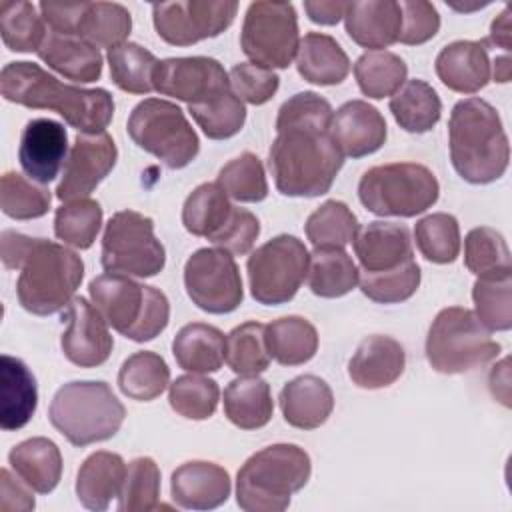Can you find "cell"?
I'll return each mask as SVG.
<instances>
[{
    "mask_svg": "<svg viewBox=\"0 0 512 512\" xmlns=\"http://www.w3.org/2000/svg\"><path fill=\"white\" fill-rule=\"evenodd\" d=\"M344 24L348 36L362 48H388L398 42L402 28L400 2L394 0H366L348 2Z\"/></svg>",
    "mask_w": 512,
    "mask_h": 512,
    "instance_id": "484cf974",
    "label": "cell"
},
{
    "mask_svg": "<svg viewBox=\"0 0 512 512\" xmlns=\"http://www.w3.org/2000/svg\"><path fill=\"white\" fill-rule=\"evenodd\" d=\"M88 294L108 326L134 342H148L168 326L170 304L156 286L108 272L88 284Z\"/></svg>",
    "mask_w": 512,
    "mask_h": 512,
    "instance_id": "8992f818",
    "label": "cell"
},
{
    "mask_svg": "<svg viewBox=\"0 0 512 512\" xmlns=\"http://www.w3.org/2000/svg\"><path fill=\"white\" fill-rule=\"evenodd\" d=\"M38 58L68 80L90 84L102 76V54L96 46L74 34H60L46 26Z\"/></svg>",
    "mask_w": 512,
    "mask_h": 512,
    "instance_id": "603a6c76",
    "label": "cell"
},
{
    "mask_svg": "<svg viewBox=\"0 0 512 512\" xmlns=\"http://www.w3.org/2000/svg\"><path fill=\"white\" fill-rule=\"evenodd\" d=\"M154 90L196 106L228 92L230 78L224 66L208 56L166 58L154 70Z\"/></svg>",
    "mask_w": 512,
    "mask_h": 512,
    "instance_id": "2e32d148",
    "label": "cell"
},
{
    "mask_svg": "<svg viewBox=\"0 0 512 512\" xmlns=\"http://www.w3.org/2000/svg\"><path fill=\"white\" fill-rule=\"evenodd\" d=\"M414 240L420 254L434 264H450L460 254V226L456 216L434 212L416 222Z\"/></svg>",
    "mask_w": 512,
    "mask_h": 512,
    "instance_id": "7dc6e473",
    "label": "cell"
},
{
    "mask_svg": "<svg viewBox=\"0 0 512 512\" xmlns=\"http://www.w3.org/2000/svg\"><path fill=\"white\" fill-rule=\"evenodd\" d=\"M306 238L314 248H342L352 244L360 224L356 214L340 200H326L306 220Z\"/></svg>",
    "mask_w": 512,
    "mask_h": 512,
    "instance_id": "b9f144b4",
    "label": "cell"
},
{
    "mask_svg": "<svg viewBox=\"0 0 512 512\" xmlns=\"http://www.w3.org/2000/svg\"><path fill=\"white\" fill-rule=\"evenodd\" d=\"M86 4L88 2H40V16L50 30L78 36V24Z\"/></svg>",
    "mask_w": 512,
    "mask_h": 512,
    "instance_id": "91938a15",
    "label": "cell"
},
{
    "mask_svg": "<svg viewBox=\"0 0 512 512\" xmlns=\"http://www.w3.org/2000/svg\"><path fill=\"white\" fill-rule=\"evenodd\" d=\"M484 44L498 46L502 50H510L512 46V24H510V6H506L492 22L490 26V36Z\"/></svg>",
    "mask_w": 512,
    "mask_h": 512,
    "instance_id": "e7e4bbea",
    "label": "cell"
},
{
    "mask_svg": "<svg viewBox=\"0 0 512 512\" xmlns=\"http://www.w3.org/2000/svg\"><path fill=\"white\" fill-rule=\"evenodd\" d=\"M100 262L110 274L150 278L162 272L166 250L154 234V220L136 210L112 214L102 236Z\"/></svg>",
    "mask_w": 512,
    "mask_h": 512,
    "instance_id": "8fae6325",
    "label": "cell"
},
{
    "mask_svg": "<svg viewBox=\"0 0 512 512\" xmlns=\"http://www.w3.org/2000/svg\"><path fill=\"white\" fill-rule=\"evenodd\" d=\"M352 244L362 272L390 270L412 258L410 230L396 222H370L358 230Z\"/></svg>",
    "mask_w": 512,
    "mask_h": 512,
    "instance_id": "4316f807",
    "label": "cell"
},
{
    "mask_svg": "<svg viewBox=\"0 0 512 512\" xmlns=\"http://www.w3.org/2000/svg\"><path fill=\"white\" fill-rule=\"evenodd\" d=\"M330 120L332 106L316 92H298L280 106L268 152L280 194L316 198L332 188L344 156L330 136Z\"/></svg>",
    "mask_w": 512,
    "mask_h": 512,
    "instance_id": "6da1fadb",
    "label": "cell"
},
{
    "mask_svg": "<svg viewBox=\"0 0 512 512\" xmlns=\"http://www.w3.org/2000/svg\"><path fill=\"white\" fill-rule=\"evenodd\" d=\"M450 160L470 184H490L504 176L510 144L500 114L482 98L456 102L448 120Z\"/></svg>",
    "mask_w": 512,
    "mask_h": 512,
    "instance_id": "277c9868",
    "label": "cell"
},
{
    "mask_svg": "<svg viewBox=\"0 0 512 512\" xmlns=\"http://www.w3.org/2000/svg\"><path fill=\"white\" fill-rule=\"evenodd\" d=\"M300 44L298 16L290 2H252L246 10L240 46L252 64L288 68Z\"/></svg>",
    "mask_w": 512,
    "mask_h": 512,
    "instance_id": "4fadbf2b",
    "label": "cell"
},
{
    "mask_svg": "<svg viewBox=\"0 0 512 512\" xmlns=\"http://www.w3.org/2000/svg\"><path fill=\"white\" fill-rule=\"evenodd\" d=\"M358 268L342 248H314L308 262V288L320 298H340L356 288Z\"/></svg>",
    "mask_w": 512,
    "mask_h": 512,
    "instance_id": "d590c367",
    "label": "cell"
},
{
    "mask_svg": "<svg viewBox=\"0 0 512 512\" xmlns=\"http://www.w3.org/2000/svg\"><path fill=\"white\" fill-rule=\"evenodd\" d=\"M476 318L490 332H506L512 326V270L478 276L472 288Z\"/></svg>",
    "mask_w": 512,
    "mask_h": 512,
    "instance_id": "ab89813d",
    "label": "cell"
},
{
    "mask_svg": "<svg viewBox=\"0 0 512 512\" xmlns=\"http://www.w3.org/2000/svg\"><path fill=\"white\" fill-rule=\"evenodd\" d=\"M116 160L118 148L108 132H80L64 162L56 198L62 202L86 198L112 172Z\"/></svg>",
    "mask_w": 512,
    "mask_h": 512,
    "instance_id": "e0dca14e",
    "label": "cell"
},
{
    "mask_svg": "<svg viewBox=\"0 0 512 512\" xmlns=\"http://www.w3.org/2000/svg\"><path fill=\"white\" fill-rule=\"evenodd\" d=\"M170 384V368L166 360L150 350H142L124 360L118 372V388L136 402L158 398Z\"/></svg>",
    "mask_w": 512,
    "mask_h": 512,
    "instance_id": "8d00e7d4",
    "label": "cell"
},
{
    "mask_svg": "<svg viewBox=\"0 0 512 512\" xmlns=\"http://www.w3.org/2000/svg\"><path fill=\"white\" fill-rule=\"evenodd\" d=\"M132 30L128 8L116 2H88L78 24V36L96 48H114L126 42Z\"/></svg>",
    "mask_w": 512,
    "mask_h": 512,
    "instance_id": "7bdbcfd3",
    "label": "cell"
},
{
    "mask_svg": "<svg viewBox=\"0 0 512 512\" xmlns=\"http://www.w3.org/2000/svg\"><path fill=\"white\" fill-rule=\"evenodd\" d=\"M502 346L476 314L450 306L436 314L426 336L428 364L440 374H464L486 366L500 356Z\"/></svg>",
    "mask_w": 512,
    "mask_h": 512,
    "instance_id": "ba28073f",
    "label": "cell"
},
{
    "mask_svg": "<svg viewBox=\"0 0 512 512\" xmlns=\"http://www.w3.org/2000/svg\"><path fill=\"white\" fill-rule=\"evenodd\" d=\"M160 468L150 456L134 458L126 466V476L118 494V510L150 512L160 508Z\"/></svg>",
    "mask_w": 512,
    "mask_h": 512,
    "instance_id": "681fc988",
    "label": "cell"
},
{
    "mask_svg": "<svg viewBox=\"0 0 512 512\" xmlns=\"http://www.w3.org/2000/svg\"><path fill=\"white\" fill-rule=\"evenodd\" d=\"M48 418L70 444L82 448L112 438L126 418V408L106 382L74 380L58 388Z\"/></svg>",
    "mask_w": 512,
    "mask_h": 512,
    "instance_id": "52a82bcc",
    "label": "cell"
},
{
    "mask_svg": "<svg viewBox=\"0 0 512 512\" xmlns=\"http://www.w3.org/2000/svg\"><path fill=\"white\" fill-rule=\"evenodd\" d=\"M108 66L112 82L130 94H148L154 90L156 56L136 42H124L108 50Z\"/></svg>",
    "mask_w": 512,
    "mask_h": 512,
    "instance_id": "60d3db41",
    "label": "cell"
},
{
    "mask_svg": "<svg viewBox=\"0 0 512 512\" xmlns=\"http://www.w3.org/2000/svg\"><path fill=\"white\" fill-rule=\"evenodd\" d=\"M216 184L226 196L238 202H262L268 196V182L260 158L252 152H242L218 172Z\"/></svg>",
    "mask_w": 512,
    "mask_h": 512,
    "instance_id": "f907efd6",
    "label": "cell"
},
{
    "mask_svg": "<svg viewBox=\"0 0 512 512\" xmlns=\"http://www.w3.org/2000/svg\"><path fill=\"white\" fill-rule=\"evenodd\" d=\"M264 338L270 358L282 366L306 364L318 350V332L302 316H282L270 322Z\"/></svg>",
    "mask_w": 512,
    "mask_h": 512,
    "instance_id": "836d02e7",
    "label": "cell"
},
{
    "mask_svg": "<svg viewBox=\"0 0 512 512\" xmlns=\"http://www.w3.org/2000/svg\"><path fill=\"white\" fill-rule=\"evenodd\" d=\"M312 474V462L296 444H272L254 452L236 474V504L246 512H282Z\"/></svg>",
    "mask_w": 512,
    "mask_h": 512,
    "instance_id": "5b68a950",
    "label": "cell"
},
{
    "mask_svg": "<svg viewBox=\"0 0 512 512\" xmlns=\"http://www.w3.org/2000/svg\"><path fill=\"white\" fill-rule=\"evenodd\" d=\"M102 226V206L92 198L62 204L54 216V234L64 244L86 250L94 244Z\"/></svg>",
    "mask_w": 512,
    "mask_h": 512,
    "instance_id": "bcb514c9",
    "label": "cell"
},
{
    "mask_svg": "<svg viewBox=\"0 0 512 512\" xmlns=\"http://www.w3.org/2000/svg\"><path fill=\"white\" fill-rule=\"evenodd\" d=\"M38 406L36 378L30 368L14 356L0 358V428L6 432L24 428Z\"/></svg>",
    "mask_w": 512,
    "mask_h": 512,
    "instance_id": "83f0119b",
    "label": "cell"
},
{
    "mask_svg": "<svg viewBox=\"0 0 512 512\" xmlns=\"http://www.w3.org/2000/svg\"><path fill=\"white\" fill-rule=\"evenodd\" d=\"M492 76H494L496 82H502V84L510 80V76H512V62H510L508 54L494 58V72H492Z\"/></svg>",
    "mask_w": 512,
    "mask_h": 512,
    "instance_id": "03108f58",
    "label": "cell"
},
{
    "mask_svg": "<svg viewBox=\"0 0 512 512\" xmlns=\"http://www.w3.org/2000/svg\"><path fill=\"white\" fill-rule=\"evenodd\" d=\"M68 158L66 128L50 118L30 120L20 136L18 160L26 176L38 184L52 182Z\"/></svg>",
    "mask_w": 512,
    "mask_h": 512,
    "instance_id": "d6986e66",
    "label": "cell"
},
{
    "mask_svg": "<svg viewBox=\"0 0 512 512\" xmlns=\"http://www.w3.org/2000/svg\"><path fill=\"white\" fill-rule=\"evenodd\" d=\"M52 194L18 172H6L0 180V208L14 220L40 218L50 210Z\"/></svg>",
    "mask_w": 512,
    "mask_h": 512,
    "instance_id": "f5cc1de1",
    "label": "cell"
},
{
    "mask_svg": "<svg viewBox=\"0 0 512 512\" xmlns=\"http://www.w3.org/2000/svg\"><path fill=\"white\" fill-rule=\"evenodd\" d=\"M230 90L248 104L260 106L272 100V96L278 92L280 78L274 70L252 64V62H240L236 64L230 74Z\"/></svg>",
    "mask_w": 512,
    "mask_h": 512,
    "instance_id": "9f6ffc18",
    "label": "cell"
},
{
    "mask_svg": "<svg viewBox=\"0 0 512 512\" xmlns=\"http://www.w3.org/2000/svg\"><path fill=\"white\" fill-rule=\"evenodd\" d=\"M8 462L16 476H20L38 494L52 492L62 476L60 448L44 436L16 444L8 454Z\"/></svg>",
    "mask_w": 512,
    "mask_h": 512,
    "instance_id": "1f68e13d",
    "label": "cell"
},
{
    "mask_svg": "<svg viewBox=\"0 0 512 512\" xmlns=\"http://www.w3.org/2000/svg\"><path fill=\"white\" fill-rule=\"evenodd\" d=\"M434 68L446 88L474 94L490 80L488 48L484 40H456L438 52Z\"/></svg>",
    "mask_w": 512,
    "mask_h": 512,
    "instance_id": "cb8c5ba5",
    "label": "cell"
},
{
    "mask_svg": "<svg viewBox=\"0 0 512 512\" xmlns=\"http://www.w3.org/2000/svg\"><path fill=\"white\" fill-rule=\"evenodd\" d=\"M188 298L208 314L234 312L244 298L234 256L222 248H200L184 264Z\"/></svg>",
    "mask_w": 512,
    "mask_h": 512,
    "instance_id": "5bb4252c",
    "label": "cell"
},
{
    "mask_svg": "<svg viewBox=\"0 0 512 512\" xmlns=\"http://www.w3.org/2000/svg\"><path fill=\"white\" fill-rule=\"evenodd\" d=\"M390 112L402 130L424 134L438 124L442 102L428 82L414 78L406 80L390 98Z\"/></svg>",
    "mask_w": 512,
    "mask_h": 512,
    "instance_id": "e575fe53",
    "label": "cell"
},
{
    "mask_svg": "<svg viewBox=\"0 0 512 512\" xmlns=\"http://www.w3.org/2000/svg\"><path fill=\"white\" fill-rule=\"evenodd\" d=\"M0 92L4 100L26 108L54 110L84 134L104 132L114 116V100L108 90L62 84L38 64L24 60L8 62L2 68Z\"/></svg>",
    "mask_w": 512,
    "mask_h": 512,
    "instance_id": "3957f363",
    "label": "cell"
},
{
    "mask_svg": "<svg viewBox=\"0 0 512 512\" xmlns=\"http://www.w3.org/2000/svg\"><path fill=\"white\" fill-rule=\"evenodd\" d=\"M232 204L216 182L196 186L182 206V224L192 236L212 238L230 218Z\"/></svg>",
    "mask_w": 512,
    "mask_h": 512,
    "instance_id": "74e56055",
    "label": "cell"
},
{
    "mask_svg": "<svg viewBox=\"0 0 512 512\" xmlns=\"http://www.w3.org/2000/svg\"><path fill=\"white\" fill-rule=\"evenodd\" d=\"M32 488L18 476L14 478L8 468L0 470V510L2 512H28L36 506Z\"/></svg>",
    "mask_w": 512,
    "mask_h": 512,
    "instance_id": "94428289",
    "label": "cell"
},
{
    "mask_svg": "<svg viewBox=\"0 0 512 512\" xmlns=\"http://www.w3.org/2000/svg\"><path fill=\"white\" fill-rule=\"evenodd\" d=\"M298 74L318 86H334L346 80L350 60L342 46L328 34L308 32L298 44L296 52Z\"/></svg>",
    "mask_w": 512,
    "mask_h": 512,
    "instance_id": "f546056e",
    "label": "cell"
},
{
    "mask_svg": "<svg viewBox=\"0 0 512 512\" xmlns=\"http://www.w3.org/2000/svg\"><path fill=\"white\" fill-rule=\"evenodd\" d=\"M438 194L440 184L434 172L416 162L372 166L358 182L362 206L376 216H418L438 200Z\"/></svg>",
    "mask_w": 512,
    "mask_h": 512,
    "instance_id": "9c48e42d",
    "label": "cell"
},
{
    "mask_svg": "<svg viewBox=\"0 0 512 512\" xmlns=\"http://www.w3.org/2000/svg\"><path fill=\"white\" fill-rule=\"evenodd\" d=\"M360 290L378 304H398L412 298L420 286V266L414 258L382 272L358 274Z\"/></svg>",
    "mask_w": 512,
    "mask_h": 512,
    "instance_id": "c3c4849f",
    "label": "cell"
},
{
    "mask_svg": "<svg viewBox=\"0 0 512 512\" xmlns=\"http://www.w3.org/2000/svg\"><path fill=\"white\" fill-rule=\"evenodd\" d=\"M260 234V222L258 218L244 210V208H232L230 218L226 220V224L210 238V242L216 248H222L230 254L242 256L248 254L256 242Z\"/></svg>",
    "mask_w": 512,
    "mask_h": 512,
    "instance_id": "680465c9",
    "label": "cell"
},
{
    "mask_svg": "<svg viewBox=\"0 0 512 512\" xmlns=\"http://www.w3.org/2000/svg\"><path fill=\"white\" fill-rule=\"evenodd\" d=\"M190 116L212 140H226L236 136L246 122L244 102L232 92H224L210 102L188 106Z\"/></svg>",
    "mask_w": 512,
    "mask_h": 512,
    "instance_id": "816d5d0a",
    "label": "cell"
},
{
    "mask_svg": "<svg viewBox=\"0 0 512 512\" xmlns=\"http://www.w3.org/2000/svg\"><path fill=\"white\" fill-rule=\"evenodd\" d=\"M66 330L60 338L64 356L80 368H96L110 358L114 338L108 332V322L82 296H74L62 314Z\"/></svg>",
    "mask_w": 512,
    "mask_h": 512,
    "instance_id": "ac0fdd59",
    "label": "cell"
},
{
    "mask_svg": "<svg viewBox=\"0 0 512 512\" xmlns=\"http://www.w3.org/2000/svg\"><path fill=\"white\" fill-rule=\"evenodd\" d=\"M510 360L502 358L490 372L488 384H490V392L492 396L502 404V406H510V368H508Z\"/></svg>",
    "mask_w": 512,
    "mask_h": 512,
    "instance_id": "be15d7a7",
    "label": "cell"
},
{
    "mask_svg": "<svg viewBox=\"0 0 512 512\" xmlns=\"http://www.w3.org/2000/svg\"><path fill=\"white\" fill-rule=\"evenodd\" d=\"M330 136L342 156L362 158L382 148L388 128L378 108L364 100H348L332 112Z\"/></svg>",
    "mask_w": 512,
    "mask_h": 512,
    "instance_id": "ffe728a7",
    "label": "cell"
},
{
    "mask_svg": "<svg viewBox=\"0 0 512 512\" xmlns=\"http://www.w3.org/2000/svg\"><path fill=\"white\" fill-rule=\"evenodd\" d=\"M168 400L176 414L188 420H208L216 412L220 388L212 378L184 374L170 384Z\"/></svg>",
    "mask_w": 512,
    "mask_h": 512,
    "instance_id": "11a10c76",
    "label": "cell"
},
{
    "mask_svg": "<svg viewBox=\"0 0 512 512\" xmlns=\"http://www.w3.org/2000/svg\"><path fill=\"white\" fill-rule=\"evenodd\" d=\"M0 34L6 48L12 52H38L46 34V22L38 16L32 2L2 0Z\"/></svg>",
    "mask_w": 512,
    "mask_h": 512,
    "instance_id": "f6af8a7d",
    "label": "cell"
},
{
    "mask_svg": "<svg viewBox=\"0 0 512 512\" xmlns=\"http://www.w3.org/2000/svg\"><path fill=\"white\" fill-rule=\"evenodd\" d=\"M310 254L302 240L280 234L258 246L246 262L250 294L264 306L290 302L308 274Z\"/></svg>",
    "mask_w": 512,
    "mask_h": 512,
    "instance_id": "7c38bea8",
    "label": "cell"
},
{
    "mask_svg": "<svg viewBox=\"0 0 512 512\" xmlns=\"http://www.w3.org/2000/svg\"><path fill=\"white\" fill-rule=\"evenodd\" d=\"M402 28L398 42L406 46H418L432 40L440 30V16L434 4L426 0H406L400 2Z\"/></svg>",
    "mask_w": 512,
    "mask_h": 512,
    "instance_id": "6f0895ef",
    "label": "cell"
},
{
    "mask_svg": "<svg viewBox=\"0 0 512 512\" xmlns=\"http://www.w3.org/2000/svg\"><path fill=\"white\" fill-rule=\"evenodd\" d=\"M238 2L176 0L152 6L158 36L172 46H190L222 34L236 18Z\"/></svg>",
    "mask_w": 512,
    "mask_h": 512,
    "instance_id": "9a60e30c",
    "label": "cell"
},
{
    "mask_svg": "<svg viewBox=\"0 0 512 512\" xmlns=\"http://www.w3.org/2000/svg\"><path fill=\"white\" fill-rule=\"evenodd\" d=\"M274 412L270 384L258 376H240L224 390V414L242 428L256 430L270 422Z\"/></svg>",
    "mask_w": 512,
    "mask_h": 512,
    "instance_id": "d6a6232c",
    "label": "cell"
},
{
    "mask_svg": "<svg viewBox=\"0 0 512 512\" xmlns=\"http://www.w3.org/2000/svg\"><path fill=\"white\" fill-rule=\"evenodd\" d=\"M0 258L4 268L20 270L18 302L36 316H50L68 306L84 278V262L76 252L14 230H2Z\"/></svg>",
    "mask_w": 512,
    "mask_h": 512,
    "instance_id": "7a4b0ae2",
    "label": "cell"
},
{
    "mask_svg": "<svg viewBox=\"0 0 512 512\" xmlns=\"http://www.w3.org/2000/svg\"><path fill=\"white\" fill-rule=\"evenodd\" d=\"M266 326L250 320L236 326L226 336L224 362L238 376H258L270 364V354L266 348Z\"/></svg>",
    "mask_w": 512,
    "mask_h": 512,
    "instance_id": "ee69618b",
    "label": "cell"
},
{
    "mask_svg": "<svg viewBox=\"0 0 512 512\" xmlns=\"http://www.w3.org/2000/svg\"><path fill=\"white\" fill-rule=\"evenodd\" d=\"M354 76L364 96L380 100L394 96L408 76L406 62L388 50L364 52L354 64Z\"/></svg>",
    "mask_w": 512,
    "mask_h": 512,
    "instance_id": "f35d334b",
    "label": "cell"
},
{
    "mask_svg": "<svg viewBox=\"0 0 512 512\" xmlns=\"http://www.w3.org/2000/svg\"><path fill=\"white\" fill-rule=\"evenodd\" d=\"M230 474L206 460L180 464L170 478L172 500L186 510H212L222 506L230 496Z\"/></svg>",
    "mask_w": 512,
    "mask_h": 512,
    "instance_id": "44dd1931",
    "label": "cell"
},
{
    "mask_svg": "<svg viewBox=\"0 0 512 512\" xmlns=\"http://www.w3.org/2000/svg\"><path fill=\"white\" fill-rule=\"evenodd\" d=\"M126 130L132 142L156 156L166 168L188 166L200 152V140L180 106L162 98H146L134 106Z\"/></svg>",
    "mask_w": 512,
    "mask_h": 512,
    "instance_id": "30bf717a",
    "label": "cell"
},
{
    "mask_svg": "<svg viewBox=\"0 0 512 512\" xmlns=\"http://www.w3.org/2000/svg\"><path fill=\"white\" fill-rule=\"evenodd\" d=\"M348 2H336V0H306L304 10L308 18L322 26H334L338 24L346 14Z\"/></svg>",
    "mask_w": 512,
    "mask_h": 512,
    "instance_id": "6125c7cd",
    "label": "cell"
},
{
    "mask_svg": "<svg viewBox=\"0 0 512 512\" xmlns=\"http://www.w3.org/2000/svg\"><path fill=\"white\" fill-rule=\"evenodd\" d=\"M226 338L222 330L204 322H190L182 326L172 340V354L176 364L192 374H208L220 370L224 364Z\"/></svg>",
    "mask_w": 512,
    "mask_h": 512,
    "instance_id": "4dcf8cb0",
    "label": "cell"
},
{
    "mask_svg": "<svg viewBox=\"0 0 512 512\" xmlns=\"http://www.w3.org/2000/svg\"><path fill=\"white\" fill-rule=\"evenodd\" d=\"M464 264L476 276L512 270L504 236L490 226L472 228L464 238Z\"/></svg>",
    "mask_w": 512,
    "mask_h": 512,
    "instance_id": "db71d44e",
    "label": "cell"
},
{
    "mask_svg": "<svg viewBox=\"0 0 512 512\" xmlns=\"http://www.w3.org/2000/svg\"><path fill=\"white\" fill-rule=\"evenodd\" d=\"M284 420L300 430L322 426L334 410L332 388L314 374H302L284 384L278 396Z\"/></svg>",
    "mask_w": 512,
    "mask_h": 512,
    "instance_id": "d4e9b609",
    "label": "cell"
},
{
    "mask_svg": "<svg viewBox=\"0 0 512 512\" xmlns=\"http://www.w3.org/2000/svg\"><path fill=\"white\" fill-rule=\"evenodd\" d=\"M406 366V352L398 340L384 334L364 338L348 362L350 380L364 390L394 384Z\"/></svg>",
    "mask_w": 512,
    "mask_h": 512,
    "instance_id": "7402d4cb",
    "label": "cell"
},
{
    "mask_svg": "<svg viewBox=\"0 0 512 512\" xmlns=\"http://www.w3.org/2000/svg\"><path fill=\"white\" fill-rule=\"evenodd\" d=\"M126 476V464L120 454L98 450L90 454L76 476L78 502L88 510H106L112 498H118Z\"/></svg>",
    "mask_w": 512,
    "mask_h": 512,
    "instance_id": "f1b7e54d",
    "label": "cell"
}]
</instances>
